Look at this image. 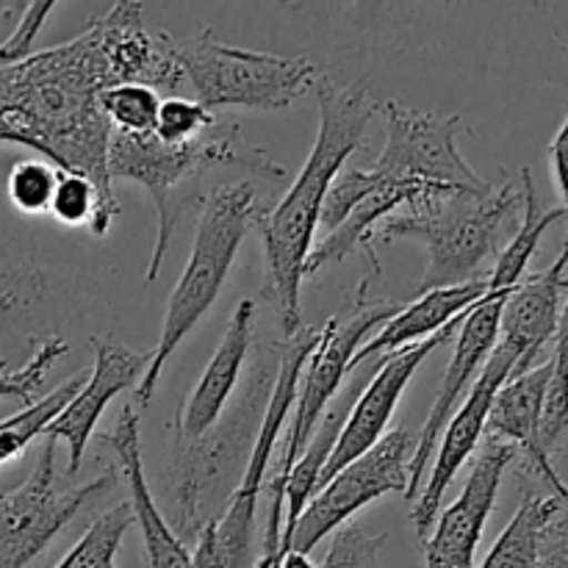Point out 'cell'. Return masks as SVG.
Returning a JSON list of instances; mask_svg holds the SVG:
<instances>
[{
  "mask_svg": "<svg viewBox=\"0 0 568 568\" xmlns=\"http://www.w3.org/2000/svg\"><path fill=\"white\" fill-rule=\"evenodd\" d=\"M42 297V275L33 270H11L0 275V314L31 308Z\"/></svg>",
  "mask_w": 568,
  "mask_h": 568,
  "instance_id": "35",
  "label": "cell"
},
{
  "mask_svg": "<svg viewBox=\"0 0 568 568\" xmlns=\"http://www.w3.org/2000/svg\"><path fill=\"white\" fill-rule=\"evenodd\" d=\"M150 353H133L120 342H100L94 338V369L87 375L81 392L70 399L64 410L48 425L44 436L64 442L70 449V464L67 475H75L81 469L83 453L98 427L100 416L109 408L116 394L125 392L128 386H136L139 375L148 369Z\"/></svg>",
  "mask_w": 568,
  "mask_h": 568,
  "instance_id": "18",
  "label": "cell"
},
{
  "mask_svg": "<svg viewBox=\"0 0 568 568\" xmlns=\"http://www.w3.org/2000/svg\"><path fill=\"white\" fill-rule=\"evenodd\" d=\"M538 568H568V503L564 514L552 521L547 538H544L541 560Z\"/></svg>",
  "mask_w": 568,
  "mask_h": 568,
  "instance_id": "36",
  "label": "cell"
},
{
  "mask_svg": "<svg viewBox=\"0 0 568 568\" xmlns=\"http://www.w3.org/2000/svg\"><path fill=\"white\" fill-rule=\"evenodd\" d=\"M114 486V469L64 486L55 471V438H48L31 475L20 486L0 488V568L31 566L87 505Z\"/></svg>",
  "mask_w": 568,
  "mask_h": 568,
  "instance_id": "8",
  "label": "cell"
},
{
  "mask_svg": "<svg viewBox=\"0 0 568 568\" xmlns=\"http://www.w3.org/2000/svg\"><path fill=\"white\" fill-rule=\"evenodd\" d=\"M566 503L568 494L541 491L527 480L514 519L508 521L480 568H538L544 538H547L552 521L564 514Z\"/></svg>",
  "mask_w": 568,
  "mask_h": 568,
  "instance_id": "23",
  "label": "cell"
},
{
  "mask_svg": "<svg viewBox=\"0 0 568 568\" xmlns=\"http://www.w3.org/2000/svg\"><path fill=\"white\" fill-rule=\"evenodd\" d=\"M105 87L111 78L92 17L70 42L0 64V142L31 148L55 170L87 175L105 209L120 216L109 175L111 125L98 105Z\"/></svg>",
  "mask_w": 568,
  "mask_h": 568,
  "instance_id": "1",
  "label": "cell"
},
{
  "mask_svg": "<svg viewBox=\"0 0 568 568\" xmlns=\"http://www.w3.org/2000/svg\"><path fill=\"white\" fill-rule=\"evenodd\" d=\"M172 55L183 78L209 111L242 109L281 111L316 83V67L303 55L258 53L220 42L211 28L189 39H172Z\"/></svg>",
  "mask_w": 568,
  "mask_h": 568,
  "instance_id": "7",
  "label": "cell"
},
{
  "mask_svg": "<svg viewBox=\"0 0 568 568\" xmlns=\"http://www.w3.org/2000/svg\"><path fill=\"white\" fill-rule=\"evenodd\" d=\"M547 361L552 375H549L547 403H544L541 447L544 453L552 458L568 433V277H566V294H564V305H560L558 327H555L552 353L547 355Z\"/></svg>",
  "mask_w": 568,
  "mask_h": 568,
  "instance_id": "26",
  "label": "cell"
},
{
  "mask_svg": "<svg viewBox=\"0 0 568 568\" xmlns=\"http://www.w3.org/2000/svg\"><path fill=\"white\" fill-rule=\"evenodd\" d=\"M55 3L42 0V3H28L26 14H22L20 26L11 31V37L0 44V64H14V61L28 59L33 53V42H37L39 31H42L44 20L50 17Z\"/></svg>",
  "mask_w": 568,
  "mask_h": 568,
  "instance_id": "34",
  "label": "cell"
},
{
  "mask_svg": "<svg viewBox=\"0 0 568 568\" xmlns=\"http://www.w3.org/2000/svg\"><path fill=\"white\" fill-rule=\"evenodd\" d=\"M48 214L64 227H89L92 236H105L116 216L105 209L98 186L87 175L64 170H59Z\"/></svg>",
  "mask_w": 568,
  "mask_h": 568,
  "instance_id": "27",
  "label": "cell"
},
{
  "mask_svg": "<svg viewBox=\"0 0 568 568\" xmlns=\"http://www.w3.org/2000/svg\"><path fill=\"white\" fill-rule=\"evenodd\" d=\"M525 214L521 178L505 181L486 194L444 192L408 214L388 216L375 239H414L427 247V270L419 294L433 288L480 281L488 264H497L505 244L516 236Z\"/></svg>",
  "mask_w": 568,
  "mask_h": 568,
  "instance_id": "4",
  "label": "cell"
},
{
  "mask_svg": "<svg viewBox=\"0 0 568 568\" xmlns=\"http://www.w3.org/2000/svg\"><path fill=\"white\" fill-rule=\"evenodd\" d=\"M255 336V300L247 297L233 308L231 320H227L225 333H222L220 347L211 355L209 366L200 375L197 386L192 388L186 403L181 405L175 416V430L172 438L181 442H192V438L203 436L205 430L220 422L225 414L227 399H231L233 388H236L239 377H242L244 364H247L250 347H253Z\"/></svg>",
  "mask_w": 568,
  "mask_h": 568,
  "instance_id": "19",
  "label": "cell"
},
{
  "mask_svg": "<svg viewBox=\"0 0 568 568\" xmlns=\"http://www.w3.org/2000/svg\"><path fill=\"white\" fill-rule=\"evenodd\" d=\"M214 120L216 116L205 105H200L197 100L172 94V98H161L155 125L150 133L166 144H183L197 139L203 131H209Z\"/></svg>",
  "mask_w": 568,
  "mask_h": 568,
  "instance_id": "33",
  "label": "cell"
},
{
  "mask_svg": "<svg viewBox=\"0 0 568 568\" xmlns=\"http://www.w3.org/2000/svg\"><path fill=\"white\" fill-rule=\"evenodd\" d=\"M486 294L488 277L464 283V286L433 288V292L419 294L416 303H410L408 308L399 311L394 320H388L386 325H383V331L377 333L375 338H369V342L355 353L349 372H358L361 366H366L369 361H381L383 355H392L397 353V349L436 336V333L444 331L455 316L466 314L471 305L480 303Z\"/></svg>",
  "mask_w": 568,
  "mask_h": 568,
  "instance_id": "21",
  "label": "cell"
},
{
  "mask_svg": "<svg viewBox=\"0 0 568 568\" xmlns=\"http://www.w3.org/2000/svg\"><path fill=\"white\" fill-rule=\"evenodd\" d=\"M410 458H414V436L408 427L386 433L369 453L344 466L314 494L288 538L286 552L311 555L338 527L353 521L364 505L386 494H408Z\"/></svg>",
  "mask_w": 568,
  "mask_h": 568,
  "instance_id": "10",
  "label": "cell"
},
{
  "mask_svg": "<svg viewBox=\"0 0 568 568\" xmlns=\"http://www.w3.org/2000/svg\"><path fill=\"white\" fill-rule=\"evenodd\" d=\"M94 26H98L100 53H103L111 87L144 83L159 94L166 92L170 98L178 94L186 78L172 55V37L150 33L142 20V3L120 0L105 14L94 17Z\"/></svg>",
  "mask_w": 568,
  "mask_h": 568,
  "instance_id": "15",
  "label": "cell"
},
{
  "mask_svg": "<svg viewBox=\"0 0 568 568\" xmlns=\"http://www.w3.org/2000/svg\"><path fill=\"white\" fill-rule=\"evenodd\" d=\"M386 532L366 530L361 521H347L331 536L325 560L320 568H383Z\"/></svg>",
  "mask_w": 568,
  "mask_h": 568,
  "instance_id": "32",
  "label": "cell"
},
{
  "mask_svg": "<svg viewBox=\"0 0 568 568\" xmlns=\"http://www.w3.org/2000/svg\"><path fill=\"white\" fill-rule=\"evenodd\" d=\"M549 361L532 366L525 375H516L505 383L494 397L491 410H488L486 436L508 444L516 453L525 455V475L527 480L547 486L549 491L568 494V486L555 471L552 458L541 447V422L544 403H547L549 388Z\"/></svg>",
  "mask_w": 568,
  "mask_h": 568,
  "instance_id": "17",
  "label": "cell"
},
{
  "mask_svg": "<svg viewBox=\"0 0 568 568\" xmlns=\"http://www.w3.org/2000/svg\"><path fill=\"white\" fill-rule=\"evenodd\" d=\"M67 349L70 347H67L64 338L50 336L33 349V355L20 366V369H9V364L0 361V397L20 399L22 405L37 403L33 397L42 392L44 377L53 369L55 361H59L61 355H67Z\"/></svg>",
  "mask_w": 568,
  "mask_h": 568,
  "instance_id": "31",
  "label": "cell"
},
{
  "mask_svg": "<svg viewBox=\"0 0 568 568\" xmlns=\"http://www.w3.org/2000/svg\"><path fill=\"white\" fill-rule=\"evenodd\" d=\"M505 300H508V294L488 292L480 303L471 305L464 325H460L453 361H449L447 372H444L442 386H438L436 399H433L430 414H427L425 419V427H422L419 438L414 442V458H410V466H408L410 483H408V494H405L408 503H416V488H419V483L425 480L427 469H430L433 455H436V447H438V438H442L447 422L453 419L460 397L469 394L471 383L477 381V372H483V366H486L488 358H491L494 347H497L499 320H503Z\"/></svg>",
  "mask_w": 568,
  "mask_h": 568,
  "instance_id": "12",
  "label": "cell"
},
{
  "mask_svg": "<svg viewBox=\"0 0 568 568\" xmlns=\"http://www.w3.org/2000/svg\"><path fill=\"white\" fill-rule=\"evenodd\" d=\"M98 105L114 133H150L159 114L161 94L144 83H114L98 94Z\"/></svg>",
  "mask_w": 568,
  "mask_h": 568,
  "instance_id": "29",
  "label": "cell"
},
{
  "mask_svg": "<svg viewBox=\"0 0 568 568\" xmlns=\"http://www.w3.org/2000/svg\"><path fill=\"white\" fill-rule=\"evenodd\" d=\"M568 277V236L564 250L555 258V264L544 272L525 275V281L508 294L503 305V320H499V342L505 353L516 358L514 375H525L552 344L555 327H558L560 305H564Z\"/></svg>",
  "mask_w": 568,
  "mask_h": 568,
  "instance_id": "16",
  "label": "cell"
},
{
  "mask_svg": "<svg viewBox=\"0 0 568 568\" xmlns=\"http://www.w3.org/2000/svg\"><path fill=\"white\" fill-rule=\"evenodd\" d=\"M83 383H87V372H78V375H72L70 381L61 383L59 388H53L50 394L39 397L37 403L26 405L20 414L0 422V466L20 458L33 438L44 436L50 422H53L55 416L70 405V399L81 392Z\"/></svg>",
  "mask_w": 568,
  "mask_h": 568,
  "instance_id": "25",
  "label": "cell"
},
{
  "mask_svg": "<svg viewBox=\"0 0 568 568\" xmlns=\"http://www.w3.org/2000/svg\"><path fill=\"white\" fill-rule=\"evenodd\" d=\"M59 170L42 159L17 161L6 178V194L9 203L22 214H48L50 200H53Z\"/></svg>",
  "mask_w": 568,
  "mask_h": 568,
  "instance_id": "30",
  "label": "cell"
},
{
  "mask_svg": "<svg viewBox=\"0 0 568 568\" xmlns=\"http://www.w3.org/2000/svg\"><path fill=\"white\" fill-rule=\"evenodd\" d=\"M349 377H353V386L333 399L331 408L325 410V416H322L320 425H316L311 442L305 444L303 455H300L297 464H294L292 471H288L286 488H283V497H286V521H283V532H281V555H286L288 538H292L305 505H308L311 499H314V494L320 491L322 471H325L327 460H331L333 447H336L338 436H342V427L344 422H347L349 410H353L355 399H358V394L364 392L366 386V383H361L355 375Z\"/></svg>",
  "mask_w": 568,
  "mask_h": 568,
  "instance_id": "22",
  "label": "cell"
},
{
  "mask_svg": "<svg viewBox=\"0 0 568 568\" xmlns=\"http://www.w3.org/2000/svg\"><path fill=\"white\" fill-rule=\"evenodd\" d=\"M549 164H552L555 189H558L560 200H564V209L568 211V114L564 125L555 133L552 142H549Z\"/></svg>",
  "mask_w": 568,
  "mask_h": 568,
  "instance_id": "37",
  "label": "cell"
},
{
  "mask_svg": "<svg viewBox=\"0 0 568 568\" xmlns=\"http://www.w3.org/2000/svg\"><path fill=\"white\" fill-rule=\"evenodd\" d=\"M469 314V311H466ZM466 314L455 316L444 331H438L436 336L425 338L419 344H410V347L397 349L392 355H383L377 361L375 372H372L369 383L364 386V392L355 399L353 410H349L347 422L342 427V436H338L336 447H333L331 460H327L325 471H322L320 488L325 486L331 477H336L344 466H349L353 460H358L361 455L369 453L383 436H386V427L392 422L394 410H397L399 399H403L405 386L410 383L414 372L430 358L433 349L444 347L453 336H458L460 325H464Z\"/></svg>",
  "mask_w": 568,
  "mask_h": 568,
  "instance_id": "11",
  "label": "cell"
},
{
  "mask_svg": "<svg viewBox=\"0 0 568 568\" xmlns=\"http://www.w3.org/2000/svg\"><path fill=\"white\" fill-rule=\"evenodd\" d=\"M277 375V349L258 353L244 392L211 430L192 442L172 438L170 464L164 469V519L183 544L197 541L200 532L220 521L242 486L244 469L253 458L261 422Z\"/></svg>",
  "mask_w": 568,
  "mask_h": 568,
  "instance_id": "3",
  "label": "cell"
},
{
  "mask_svg": "<svg viewBox=\"0 0 568 568\" xmlns=\"http://www.w3.org/2000/svg\"><path fill=\"white\" fill-rule=\"evenodd\" d=\"M519 178L521 189H525V214H521V225L519 231H516V236L505 244L497 264L488 272V292L494 294H510L521 281H525L527 266H530L532 255L538 253V244H541L544 233H547L555 222L568 216L564 205H558V209H541L530 166H525V170L519 172Z\"/></svg>",
  "mask_w": 568,
  "mask_h": 568,
  "instance_id": "24",
  "label": "cell"
},
{
  "mask_svg": "<svg viewBox=\"0 0 568 568\" xmlns=\"http://www.w3.org/2000/svg\"><path fill=\"white\" fill-rule=\"evenodd\" d=\"M516 460V449L497 438H483L464 491L444 510L425 541V568H475V555L497 503L499 483Z\"/></svg>",
  "mask_w": 568,
  "mask_h": 568,
  "instance_id": "14",
  "label": "cell"
},
{
  "mask_svg": "<svg viewBox=\"0 0 568 568\" xmlns=\"http://www.w3.org/2000/svg\"><path fill=\"white\" fill-rule=\"evenodd\" d=\"M100 444H109L120 458V469L128 483V503L133 508V519L142 527L144 541V568H194L192 552L186 544L172 532L164 514L155 505L144 480L142 464V436H139V414L133 405H125L109 436H100Z\"/></svg>",
  "mask_w": 568,
  "mask_h": 568,
  "instance_id": "20",
  "label": "cell"
},
{
  "mask_svg": "<svg viewBox=\"0 0 568 568\" xmlns=\"http://www.w3.org/2000/svg\"><path fill=\"white\" fill-rule=\"evenodd\" d=\"M275 568H320V566H314V560H311L308 555L286 552V555H281V560H277Z\"/></svg>",
  "mask_w": 568,
  "mask_h": 568,
  "instance_id": "38",
  "label": "cell"
},
{
  "mask_svg": "<svg viewBox=\"0 0 568 568\" xmlns=\"http://www.w3.org/2000/svg\"><path fill=\"white\" fill-rule=\"evenodd\" d=\"M516 369V358L510 353H505L503 347H494L491 358L483 366L480 377L471 383L469 394H466L464 405L453 414V419L447 422L442 433V442H438V453L433 455L430 464V477H427V486L422 491V497L416 499L414 510H410V521H414V530L422 541H427L433 525L438 519V505H442L444 494L453 486L455 475L464 469L466 460L475 455V449L480 447V442L486 438V422L488 410H491L494 397H497L499 388L510 381Z\"/></svg>",
  "mask_w": 568,
  "mask_h": 568,
  "instance_id": "13",
  "label": "cell"
},
{
  "mask_svg": "<svg viewBox=\"0 0 568 568\" xmlns=\"http://www.w3.org/2000/svg\"><path fill=\"white\" fill-rule=\"evenodd\" d=\"M131 525H136L131 503L114 505L89 525L75 547L53 568H116V552H120L122 536L131 530Z\"/></svg>",
  "mask_w": 568,
  "mask_h": 568,
  "instance_id": "28",
  "label": "cell"
},
{
  "mask_svg": "<svg viewBox=\"0 0 568 568\" xmlns=\"http://www.w3.org/2000/svg\"><path fill=\"white\" fill-rule=\"evenodd\" d=\"M314 94L320 105V133L314 150L288 192L275 205H266L255 222L264 239V294L281 316L283 338L294 336L303 327L300 288L305 258L314 247L320 227L322 205L344 161L364 142V131L377 109L369 89L361 81L338 83L333 78H316Z\"/></svg>",
  "mask_w": 568,
  "mask_h": 568,
  "instance_id": "2",
  "label": "cell"
},
{
  "mask_svg": "<svg viewBox=\"0 0 568 568\" xmlns=\"http://www.w3.org/2000/svg\"><path fill=\"white\" fill-rule=\"evenodd\" d=\"M377 111L386 120V144L372 170L388 181L430 183L455 192L486 194L494 183L477 175L458 150V114H430L416 111L397 100H383Z\"/></svg>",
  "mask_w": 568,
  "mask_h": 568,
  "instance_id": "9",
  "label": "cell"
},
{
  "mask_svg": "<svg viewBox=\"0 0 568 568\" xmlns=\"http://www.w3.org/2000/svg\"><path fill=\"white\" fill-rule=\"evenodd\" d=\"M214 166H242L261 178H283V166L266 159L264 150L244 139L242 128L231 120H214L209 131L183 144H166L153 133H114L109 139V175L128 178L148 189L159 214L153 255H150L144 286L159 281L166 250L172 244L181 211L194 197V186Z\"/></svg>",
  "mask_w": 568,
  "mask_h": 568,
  "instance_id": "5",
  "label": "cell"
},
{
  "mask_svg": "<svg viewBox=\"0 0 568 568\" xmlns=\"http://www.w3.org/2000/svg\"><path fill=\"white\" fill-rule=\"evenodd\" d=\"M264 211L266 205L253 183H227V186L211 192V197L205 200L189 264L178 286L172 288L170 303H166L159 344L150 353L142 381L133 388V408H148L153 403L155 386H159L166 361L175 355L183 338L200 325V320L216 303L244 236Z\"/></svg>",
  "mask_w": 568,
  "mask_h": 568,
  "instance_id": "6",
  "label": "cell"
}]
</instances>
